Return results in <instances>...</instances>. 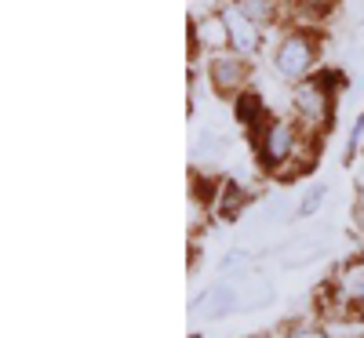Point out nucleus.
Segmentation results:
<instances>
[{
    "label": "nucleus",
    "mask_w": 364,
    "mask_h": 338,
    "mask_svg": "<svg viewBox=\"0 0 364 338\" xmlns=\"http://www.w3.org/2000/svg\"><path fill=\"white\" fill-rule=\"evenodd\" d=\"M331 84H343V77L336 73L331 77L328 70H317L314 77L291 84V116L299 120V128L306 131L310 138H324L331 131V124H336V91Z\"/></svg>",
    "instance_id": "nucleus-1"
},
{
    "label": "nucleus",
    "mask_w": 364,
    "mask_h": 338,
    "mask_svg": "<svg viewBox=\"0 0 364 338\" xmlns=\"http://www.w3.org/2000/svg\"><path fill=\"white\" fill-rule=\"evenodd\" d=\"M269 66L288 84H299L321 70V29H295L284 26V33L269 48Z\"/></svg>",
    "instance_id": "nucleus-2"
},
{
    "label": "nucleus",
    "mask_w": 364,
    "mask_h": 338,
    "mask_svg": "<svg viewBox=\"0 0 364 338\" xmlns=\"http://www.w3.org/2000/svg\"><path fill=\"white\" fill-rule=\"evenodd\" d=\"M306 131L299 128V120L295 116H273V124L266 128V135L259 138V146H255V157H259V164H262V171H273L277 175L295 153L306 146Z\"/></svg>",
    "instance_id": "nucleus-3"
},
{
    "label": "nucleus",
    "mask_w": 364,
    "mask_h": 338,
    "mask_svg": "<svg viewBox=\"0 0 364 338\" xmlns=\"http://www.w3.org/2000/svg\"><path fill=\"white\" fill-rule=\"evenodd\" d=\"M204 62H208L204 73H208L211 95H219V99H230V102H233L240 91L252 87V58H245L240 51L226 48V51L208 55Z\"/></svg>",
    "instance_id": "nucleus-4"
},
{
    "label": "nucleus",
    "mask_w": 364,
    "mask_h": 338,
    "mask_svg": "<svg viewBox=\"0 0 364 338\" xmlns=\"http://www.w3.org/2000/svg\"><path fill=\"white\" fill-rule=\"evenodd\" d=\"M219 15H223V22L230 29V48L240 51L245 58H255L262 51V44H266V29L259 22H252L233 0H219Z\"/></svg>",
    "instance_id": "nucleus-5"
},
{
    "label": "nucleus",
    "mask_w": 364,
    "mask_h": 338,
    "mask_svg": "<svg viewBox=\"0 0 364 338\" xmlns=\"http://www.w3.org/2000/svg\"><path fill=\"white\" fill-rule=\"evenodd\" d=\"M226 48H230V29H226L219 8L215 11H197L190 18V51L208 58V55L226 51Z\"/></svg>",
    "instance_id": "nucleus-6"
},
{
    "label": "nucleus",
    "mask_w": 364,
    "mask_h": 338,
    "mask_svg": "<svg viewBox=\"0 0 364 338\" xmlns=\"http://www.w3.org/2000/svg\"><path fill=\"white\" fill-rule=\"evenodd\" d=\"M190 313H197L204 320H226V317L240 313V295L233 284H211L190 298Z\"/></svg>",
    "instance_id": "nucleus-7"
},
{
    "label": "nucleus",
    "mask_w": 364,
    "mask_h": 338,
    "mask_svg": "<svg viewBox=\"0 0 364 338\" xmlns=\"http://www.w3.org/2000/svg\"><path fill=\"white\" fill-rule=\"evenodd\" d=\"M233 116H237V124H240V128L248 131L252 146H259V138H262V135H266V128L273 124V113H269L266 99L259 95L255 87L240 91V95L233 99Z\"/></svg>",
    "instance_id": "nucleus-8"
},
{
    "label": "nucleus",
    "mask_w": 364,
    "mask_h": 338,
    "mask_svg": "<svg viewBox=\"0 0 364 338\" xmlns=\"http://www.w3.org/2000/svg\"><path fill=\"white\" fill-rule=\"evenodd\" d=\"M339 0H295L291 8H284V26L295 29H321L331 15H336Z\"/></svg>",
    "instance_id": "nucleus-9"
},
{
    "label": "nucleus",
    "mask_w": 364,
    "mask_h": 338,
    "mask_svg": "<svg viewBox=\"0 0 364 338\" xmlns=\"http://www.w3.org/2000/svg\"><path fill=\"white\" fill-rule=\"evenodd\" d=\"M237 295H240V313H255V310H266V305L273 302V284L262 273L248 269V284L237 288Z\"/></svg>",
    "instance_id": "nucleus-10"
},
{
    "label": "nucleus",
    "mask_w": 364,
    "mask_h": 338,
    "mask_svg": "<svg viewBox=\"0 0 364 338\" xmlns=\"http://www.w3.org/2000/svg\"><path fill=\"white\" fill-rule=\"evenodd\" d=\"M233 4L245 11L252 22H259L262 29H273L284 22V4L281 0H233Z\"/></svg>",
    "instance_id": "nucleus-11"
},
{
    "label": "nucleus",
    "mask_w": 364,
    "mask_h": 338,
    "mask_svg": "<svg viewBox=\"0 0 364 338\" xmlns=\"http://www.w3.org/2000/svg\"><path fill=\"white\" fill-rule=\"evenodd\" d=\"M248 193L237 186V182L230 178V182H223V193H219V200H215V211H219V219H237L240 211L248 207Z\"/></svg>",
    "instance_id": "nucleus-12"
},
{
    "label": "nucleus",
    "mask_w": 364,
    "mask_h": 338,
    "mask_svg": "<svg viewBox=\"0 0 364 338\" xmlns=\"http://www.w3.org/2000/svg\"><path fill=\"white\" fill-rule=\"evenodd\" d=\"M230 138L219 135V131H200L197 135V146H193V160H219L226 153Z\"/></svg>",
    "instance_id": "nucleus-13"
},
{
    "label": "nucleus",
    "mask_w": 364,
    "mask_h": 338,
    "mask_svg": "<svg viewBox=\"0 0 364 338\" xmlns=\"http://www.w3.org/2000/svg\"><path fill=\"white\" fill-rule=\"evenodd\" d=\"M324 197H328V186H324V182H314V186L302 193V200L295 204V219H310V214H317Z\"/></svg>",
    "instance_id": "nucleus-14"
},
{
    "label": "nucleus",
    "mask_w": 364,
    "mask_h": 338,
    "mask_svg": "<svg viewBox=\"0 0 364 338\" xmlns=\"http://www.w3.org/2000/svg\"><path fill=\"white\" fill-rule=\"evenodd\" d=\"M277 338H336L328 327H321V324H314V320H291Z\"/></svg>",
    "instance_id": "nucleus-15"
},
{
    "label": "nucleus",
    "mask_w": 364,
    "mask_h": 338,
    "mask_svg": "<svg viewBox=\"0 0 364 338\" xmlns=\"http://www.w3.org/2000/svg\"><path fill=\"white\" fill-rule=\"evenodd\" d=\"M360 149H364V109L357 113L353 128H350V135H346V149H343V160H346V164H353V160L360 157Z\"/></svg>",
    "instance_id": "nucleus-16"
},
{
    "label": "nucleus",
    "mask_w": 364,
    "mask_h": 338,
    "mask_svg": "<svg viewBox=\"0 0 364 338\" xmlns=\"http://www.w3.org/2000/svg\"><path fill=\"white\" fill-rule=\"evenodd\" d=\"M353 190H357V197H353V226L364 236V164L353 171Z\"/></svg>",
    "instance_id": "nucleus-17"
},
{
    "label": "nucleus",
    "mask_w": 364,
    "mask_h": 338,
    "mask_svg": "<svg viewBox=\"0 0 364 338\" xmlns=\"http://www.w3.org/2000/svg\"><path fill=\"white\" fill-rule=\"evenodd\" d=\"M245 262H252V251H248V248H230V251L223 255L219 269H223V273H233V269H240Z\"/></svg>",
    "instance_id": "nucleus-18"
},
{
    "label": "nucleus",
    "mask_w": 364,
    "mask_h": 338,
    "mask_svg": "<svg viewBox=\"0 0 364 338\" xmlns=\"http://www.w3.org/2000/svg\"><path fill=\"white\" fill-rule=\"evenodd\" d=\"M248 338H277V334H248Z\"/></svg>",
    "instance_id": "nucleus-19"
},
{
    "label": "nucleus",
    "mask_w": 364,
    "mask_h": 338,
    "mask_svg": "<svg viewBox=\"0 0 364 338\" xmlns=\"http://www.w3.org/2000/svg\"><path fill=\"white\" fill-rule=\"evenodd\" d=\"M281 4H284V8H291V4H295V0H281Z\"/></svg>",
    "instance_id": "nucleus-20"
},
{
    "label": "nucleus",
    "mask_w": 364,
    "mask_h": 338,
    "mask_svg": "<svg viewBox=\"0 0 364 338\" xmlns=\"http://www.w3.org/2000/svg\"><path fill=\"white\" fill-rule=\"evenodd\" d=\"M360 157H364V149H360Z\"/></svg>",
    "instance_id": "nucleus-21"
}]
</instances>
